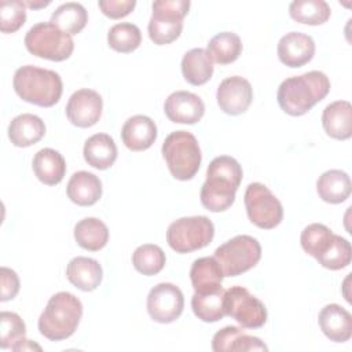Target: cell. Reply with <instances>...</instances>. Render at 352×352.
Wrapping results in <instances>:
<instances>
[{
    "mask_svg": "<svg viewBox=\"0 0 352 352\" xmlns=\"http://www.w3.org/2000/svg\"><path fill=\"white\" fill-rule=\"evenodd\" d=\"M242 168L230 155H220L210 161L206 180L201 188V204L210 212H224L235 201V192L242 182Z\"/></svg>",
    "mask_w": 352,
    "mask_h": 352,
    "instance_id": "1",
    "label": "cell"
},
{
    "mask_svg": "<svg viewBox=\"0 0 352 352\" xmlns=\"http://www.w3.org/2000/svg\"><path fill=\"white\" fill-rule=\"evenodd\" d=\"M330 91L329 77L319 70L283 80L276 92L279 107L289 116L300 117L323 100Z\"/></svg>",
    "mask_w": 352,
    "mask_h": 352,
    "instance_id": "2",
    "label": "cell"
},
{
    "mask_svg": "<svg viewBox=\"0 0 352 352\" xmlns=\"http://www.w3.org/2000/svg\"><path fill=\"white\" fill-rule=\"evenodd\" d=\"M12 87L22 100L40 107L54 106L63 92L62 78L56 72L32 65L16 69Z\"/></svg>",
    "mask_w": 352,
    "mask_h": 352,
    "instance_id": "3",
    "label": "cell"
},
{
    "mask_svg": "<svg viewBox=\"0 0 352 352\" xmlns=\"http://www.w3.org/2000/svg\"><path fill=\"white\" fill-rule=\"evenodd\" d=\"M82 316L81 301L69 292L54 294L38 318V331L50 341L69 338L77 330Z\"/></svg>",
    "mask_w": 352,
    "mask_h": 352,
    "instance_id": "4",
    "label": "cell"
},
{
    "mask_svg": "<svg viewBox=\"0 0 352 352\" xmlns=\"http://www.w3.org/2000/svg\"><path fill=\"white\" fill-rule=\"evenodd\" d=\"M162 157L170 175L177 180H191L202 161L201 148L197 138L187 131L169 133L162 143Z\"/></svg>",
    "mask_w": 352,
    "mask_h": 352,
    "instance_id": "5",
    "label": "cell"
},
{
    "mask_svg": "<svg viewBox=\"0 0 352 352\" xmlns=\"http://www.w3.org/2000/svg\"><path fill=\"white\" fill-rule=\"evenodd\" d=\"M26 50L43 59L62 62L70 58L74 50L72 36L62 32L51 22H38L33 25L25 36Z\"/></svg>",
    "mask_w": 352,
    "mask_h": 352,
    "instance_id": "6",
    "label": "cell"
},
{
    "mask_svg": "<svg viewBox=\"0 0 352 352\" xmlns=\"http://www.w3.org/2000/svg\"><path fill=\"white\" fill-rule=\"evenodd\" d=\"M190 10L188 0H158L153 3L148 37L157 45L175 41L183 30V19Z\"/></svg>",
    "mask_w": 352,
    "mask_h": 352,
    "instance_id": "7",
    "label": "cell"
},
{
    "mask_svg": "<svg viewBox=\"0 0 352 352\" xmlns=\"http://www.w3.org/2000/svg\"><path fill=\"white\" fill-rule=\"evenodd\" d=\"M214 236V226L206 216L180 217L169 224L166 242L176 253H191L208 246Z\"/></svg>",
    "mask_w": 352,
    "mask_h": 352,
    "instance_id": "8",
    "label": "cell"
},
{
    "mask_svg": "<svg viewBox=\"0 0 352 352\" xmlns=\"http://www.w3.org/2000/svg\"><path fill=\"white\" fill-rule=\"evenodd\" d=\"M213 257L217 260L224 276H238L260 261L261 246L250 235H236L220 245Z\"/></svg>",
    "mask_w": 352,
    "mask_h": 352,
    "instance_id": "9",
    "label": "cell"
},
{
    "mask_svg": "<svg viewBox=\"0 0 352 352\" xmlns=\"http://www.w3.org/2000/svg\"><path fill=\"white\" fill-rule=\"evenodd\" d=\"M245 208L249 220L258 228L272 230L283 219V206L263 183H250L245 191Z\"/></svg>",
    "mask_w": 352,
    "mask_h": 352,
    "instance_id": "10",
    "label": "cell"
},
{
    "mask_svg": "<svg viewBox=\"0 0 352 352\" xmlns=\"http://www.w3.org/2000/svg\"><path fill=\"white\" fill-rule=\"evenodd\" d=\"M224 311L246 329H258L267 322L265 305L243 286H232L226 290Z\"/></svg>",
    "mask_w": 352,
    "mask_h": 352,
    "instance_id": "11",
    "label": "cell"
},
{
    "mask_svg": "<svg viewBox=\"0 0 352 352\" xmlns=\"http://www.w3.org/2000/svg\"><path fill=\"white\" fill-rule=\"evenodd\" d=\"M183 308V293L173 283L162 282L148 292L147 312L154 322L172 323L182 315Z\"/></svg>",
    "mask_w": 352,
    "mask_h": 352,
    "instance_id": "12",
    "label": "cell"
},
{
    "mask_svg": "<svg viewBox=\"0 0 352 352\" xmlns=\"http://www.w3.org/2000/svg\"><path fill=\"white\" fill-rule=\"evenodd\" d=\"M216 99L220 110L230 116H238L249 109L253 100V88L246 78L231 76L219 84Z\"/></svg>",
    "mask_w": 352,
    "mask_h": 352,
    "instance_id": "13",
    "label": "cell"
},
{
    "mask_svg": "<svg viewBox=\"0 0 352 352\" xmlns=\"http://www.w3.org/2000/svg\"><path fill=\"white\" fill-rule=\"evenodd\" d=\"M103 110L102 96L88 88H82L76 91L66 104V116L69 121L78 128H89L94 126Z\"/></svg>",
    "mask_w": 352,
    "mask_h": 352,
    "instance_id": "14",
    "label": "cell"
},
{
    "mask_svg": "<svg viewBox=\"0 0 352 352\" xmlns=\"http://www.w3.org/2000/svg\"><path fill=\"white\" fill-rule=\"evenodd\" d=\"M279 60L289 67H301L315 55V41L301 32H290L280 37L276 47Z\"/></svg>",
    "mask_w": 352,
    "mask_h": 352,
    "instance_id": "15",
    "label": "cell"
},
{
    "mask_svg": "<svg viewBox=\"0 0 352 352\" xmlns=\"http://www.w3.org/2000/svg\"><path fill=\"white\" fill-rule=\"evenodd\" d=\"M164 111L169 121L176 124H195L205 113L202 99L188 91L172 92L164 104Z\"/></svg>",
    "mask_w": 352,
    "mask_h": 352,
    "instance_id": "16",
    "label": "cell"
},
{
    "mask_svg": "<svg viewBox=\"0 0 352 352\" xmlns=\"http://www.w3.org/2000/svg\"><path fill=\"white\" fill-rule=\"evenodd\" d=\"M121 139L131 151L147 150L157 139V125L147 116H132L122 125Z\"/></svg>",
    "mask_w": 352,
    "mask_h": 352,
    "instance_id": "17",
    "label": "cell"
},
{
    "mask_svg": "<svg viewBox=\"0 0 352 352\" xmlns=\"http://www.w3.org/2000/svg\"><path fill=\"white\" fill-rule=\"evenodd\" d=\"M318 323L330 341L345 342L352 336V316L338 304L324 305L319 312Z\"/></svg>",
    "mask_w": 352,
    "mask_h": 352,
    "instance_id": "18",
    "label": "cell"
},
{
    "mask_svg": "<svg viewBox=\"0 0 352 352\" xmlns=\"http://www.w3.org/2000/svg\"><path fill=\"white\" fill-rule=\"evenodd\" d=\"M322 125L327 136L346 140L352 136V106L348 100L327 104L322 113Z\"/></svg>",
    "mask_w": 352,
    "mask_h": 352,
    "instance_id": "19",
    "label": "cell"
},
{
    "mask_svg": "<svg viewBox=\"0 0 352 352\" xmlns=\"http://www.w3.org/2000/svg\"><path fill=\"white\" fill-rule=\"evenodd\" d=\"M212 349L214 352L267 351L268 346L258 337L246 334L241 327L226 326L213 336Z\"/></svg>",
    "mask_w": 352,
    "mask_h": 352,
    "instance_id": "20",
    "label": "cell"
},
{
    "mask_svg": "<svg viewBox=\"0 0 352 352\" xmlns=\"http://www.w3.org/2000/svg\"><path fill=\"white\" fill-rule=\"evenodd\" d=\"M66 278L77 289L92 292L100 285L103 270L95 258L77 256L69 261L66 267Z\"/></svg>",
    "mask_w": 352,
    "mask_h": 352,
    "instance_id": "21",
    "label": "cell"
},
{
    "mask_svg": "<svg viewBox=\"0 0 352 352\" xmlns=\"http://www.w3.org/2000/svg\"><path fill=\"white\" fill-rule=\"evenodd\" d=\"M67 197L78 206H92L102 197V182L87 170H78L67 182Z\"/></svg>",
    "mask_w": 352,
    "mask_h": 352,
    "instance_id": "22",
    "label": "cell"
},
{
    "mask_svg": "<svg viewBox=\"0 0 352 352\" xmlns=\"http://www.w3.org/2000/svg\"><path fill=\"white\" fill-rule=\"evenodd\" d=\"M45 135L44 121L30 113L19 114L8 125V138L16 147H29L40 142Z\"/></svg>",
    "mask_w": 352,
    "mask_h": 352,
    "instance_id": "23",
    "label": "cell"
},
{
    "mask_svg": "<svg viewBox=\"0 0 352 352\" xmlns=\"http://www.w3.org/2000/svg\"><path fill=\"white\" fill-rule=\"evenodd\" d=\"M32 168L36 177L47 186L59 184L66 173L65 158L59 151L50 147L41 148L34 154Z\"/></svg>",
    "mask_w": 352,
    "mask_h": 352,
    "instance_id": "24",
    "label": "cell"
},
{
    "mask_svg": "<svg viewBox=\"0 0 352 352\" xmlns=\"http://www.w3.org/2000/svg\"><path fill=\"white\" fill-rule=\"evenodd\" d=\"M316 191L322 201L327 204H341L349 198L352 183L346 172L341 169H330L319 176Z\"/></svg>",
    "mask_w": 352,
    "mask_h": 352,
    "instance_id": "25",
    "label": "cell"
},
{
    "mask_svg": "<svg viewBox=\"0 0 352 352\" xmlns=\"http://www.w3.org/2000/svg\"><path fill=\"white\" fill-rule=\"evenodd\" d=\"M84 160L95 169H109L117 160V146L107 133H95L85 140Z\"/></svg>",
    "mask_w": 352,
    "mask_h": 352,
    "instance_id": "26",
    "label": "cell"
},
{
    "mask_svg": "<svg viewBox=\"0 0 352 352\" xmlns=\"http://www.w3.org/2000/svg\"><path fill=\"white\" fill-rule=\"evenodd\" d=\"M223 278V271L214 257L197 258L190 270V279L195 293H206L220 289Z\"/></svg>",
    "mask_w": 352,
    "mask_h": 352,
    "instance_id": "27",
    "label": "cell"
},
{
    "mask_svg": "<svg viewBox=\"0 0 352 352\" xmlns=\"http://www.w3.org/2000/svg\"><path fill=\"white\" fill-rule=\"evenodd\" d=\"M182 73L191 85H204L212 78L213 60L205 48H192L182 59Z\"/></svg>",
    "mask_w": 352,
    "mask_h": 352,
    "instance_id": "28",
    "label": "cell"
},
{
    "mask_svg": "<svg viewBox=\"0 0 352 352\" xmlns=\"http://www.w3.org/2000/svg\"><path fill=\"white\" fill-rule=\"evenodd\" d=\"M74 239L82 249L98 252L107 245L109 228L96 217H85L74 226Z\"/></svg>",
    "mask_w": 352,
    "mask_h": 352,
    "instance_id": "29",
    "label": "cell"
},
{
    "mask_svg": "<svg viewBox=\"0 0 352 352\" xmlns=\"http://www.w3.org/2000/svg\"><path fill=\"white\" fill-rule=\"evenodd\" d=\"M224 293L226 290L223 287L206 293H194L191 298L194 315L206 323H213L223 319L226 316Z\"/></svg>",
    "mask_w": 352,
    "mask_h": 352,
    "instance_id": "30",
    "label": "cell"
},
{
    "mask_svg": "<svg viewBox=\"0 0 352 352\" xmlns=\"http://www.w3.org/2000/svg\"><path fill=\"white\" fill-rule=\"evenodd\" d=\"M210 59L219 65L235 62L242 52V41L236 33L221 32L210 38L206 47Z\"/></svg>",
    "mask_w": 352,
    "mask_h": 352,
    "instance_id": "31",
    "label": "cell"
},
{
    "mask_svg": "<svg viewBox=\"0 0 352 352\" xmlns=\"http://www.w3.org/2000/svg\"><path fill=\"white\" fill-rule=\"evenodd\" d=\"M51 23L58 26L62 32L67 33L69 36L80 33L87 22H88V12L80 4L74 1H69L60 4L51 15Z\"/></svg>",
    "mask_w": 352,
    "mask_h": 352,
    "instance_id": "32",
    "label": "cell"
},
{
    "mask_svg": "<svg viewBox=\"0 0 352 352\" xmlns=\"http://www.w3.org/2000/svg\"><path fill=\"white\" fill-rule=\"evenodd\" d=\"M290 16L304 25H322L331 15L330 6L324 0H296L289 6Z\"/></svg>",
    "mask_w": 352,
    "mask_h": 352,
    "instance_id": "33",
    "label": "cell"
},
{
    "mask_svg": "<svg viewBox=\"0 0 352 352\" xmlns=\"http://www.w3.org/2000/svg\"><path fill=\"white\" fill-rule=\"evenodd\" d=\"M166 257L158 245L146 243L135 249L132 254V264L135 270L146 276L157 275L165 267Z\"/></svg>",
    "mask_w": 352,
    "mask_h": 352,
    "instance_id": "34",
    "label": "cell"
},
{
    "mask_svg": "<svg viewBox=\"0 0 352 352\" xmlns=\"http://www.w3.org/2000/svg\"><path fill=\"white\" fill-rule=\"evenodd\" d=\"M142 43L140 29L129 22H121L110 28L107 33V44L111 50L122 54L135 51Z\"/></svg>",
    "mask_w": 352,
    "mask_h": 352,
    "instance_id": "35",
    "label": "cell"
},
{
    "mask_svg": "<svg viewBox=\"0 0 352 352\" xmlns=\"http://www.w3.org/2000/svg\"><path fill=\"white\" fill-rule=\"evenodd\" d=\"M333 235V231L327 226L320 223H312L307 226L301 232V248L307 254L318 258L330 246Z\"/></svg>",
    "mask_w": 352,
    "mask_h": 352,
    "instance_id": "36",
    "label": "cell"
},
{
    "mask_svg": "<svg viewBox=\"0 0 352 352\" xmlns=\"http://www.w3.org/2000/svg\"><path fill=\"white\" fill-rule=\"evenodd\" d=\"M26 326L15 312L3 311L0 314V348L15 351L25 340Z\"/></svg>",
    "mask_w": 352,
    "mask_h": 352,
    "instance_id": "37",
    "label": "cell"
},
{
    "mask_svg": "<svg viewBox=\"0 0 352 352\" xmlns=\"http://www.w3.org/2000/svg\"><path fill=\"white\" fill-rule=\"evenodd\" d=\"M351 258H352L351 243L345 238L334 234L327 250L323 254H320L316 260L322 267L331 271H337L348 267L351 264Z\"/></svg>",
    "mask_w": 352,
    "mask_h": 352,
    "instance_id": "38",
    "label": "cell"
},
{
    "mask_svg": "<svg viewBox=\"0 0 352 352\" xmlns=\"http://www.w3.org/2000/svg\"><path fill=\"white\" fill-rule=\"evenodd\" d=\"M26 21V6L21 0L0 1V30L14 33L19 30Z\"/></svg>",
    "mask_w": 352,
    "mask_h": 352,
    "instance_id": "39",
    "label": "cell"
},
{
    "mask_svg": "<svg viewBox=\"0 0 352 352\" xmlns=\"http://www.w3.org/2000/svg\"><path fill=\"white\" fill-rule=\"evenodd\" d=\"M100 11L111 19H120L132 12L136 6L135 0H100L98 1Z\"/></svg>",
    "mask_w": 352,
    "mask_h": 352,
    "instance_id": "40",
    "label": "cell"
},
{
    "mask_svg": "<svg viewBox=\"0 0 352 352\" xmlns=\"http://www.w3.org/2000/svg\"><path fill=\"white\" fill-rule=\"evenodd\" d=\"M19 292V278L16 272L11 268L1 267V294L0 301L12 300Z\"/></svg>",
    "mask_w": 352,
    "mask_h": 352,
    "instance_id": "41",
    "label": "cell"
},
{
    "mask_svg": "<svg viewBox=\"0 0 352 352\" xmlns=\"http://www.w3.org/2000/svg\"><path fill=\"white\" fill-rule=\"evenodd\" d=\"M51 1H43V0H38V1H23V4L29 8H33V10H38V8H44L47 6H50Z\"/></svg>",
    "mask_w": 352,
    "mask_h": 352,
    "instance_id": "42",
    "label": "cell"
}]
</instances>
